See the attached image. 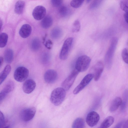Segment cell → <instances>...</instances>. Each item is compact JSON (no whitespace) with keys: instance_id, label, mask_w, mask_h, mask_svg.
<instances>
[{"instance_id":"cell-1","label":"cell","mask_w":128,"mask_h":128,"mask_svg":"<svg viewBox=\"0 0 128 128\" xmlns=\"http://www.w3.org/2000/svg\"><path fill=\"white\" fill-rule=\"evenodd\" d=\"M66 96L65 90L63 88L58 87L52 92L50 97L51 102L56 106L60 104L64 100Z\"/></svg>"},{"instance_id":"cell-2","label":"cell","mask_w":128,"mask_h":128,"mask_svg":"<svg viewBox=\"0 0 128 128\" xmlns=\"http://www.w3.org/2000/svg\"><path fill=\"white\" fill-rule=\"evenodd\" d=\"M91 62L90 58L88 56L84 55L79 57L75 64V69L79 72H83L88 68Z\"/></svg>"},{"instance_id":"cell-3","label":"cell","mask_w":128,"mask_h":128,"mask_svg":"<svg viewBox=\"0 0 128 128\" xmlns=\"http://www.w3.org/2000/svg\"><path fill=\"white\" fill-rule=\"evenodd\" d=\"M117 41L118 40L116 38H114L112 39L110 46L106 54L105 63L108 69L110 68L111 66L112 58Z\"/></svg>"},{"instance_id":"cell-4","label":"cell","mask_w":128,"mask_h":128,"mask_svg":"<svg viewBox=\"0 0 128 128\" xmlns=\"http://www.w3.org/2000/svg\"><path fill=\"white\" fill-rule=\"evenodd\" d=\"M73 41L72 37L68 38L64 42L60 54V58L62 60H66L70 51Z\"/></svg>"},{"instance_id":"cell-5","label":"cell","mask_w":128,"mask_h":128,"mask_svg":"<svg viewBox=\"0 0 128 128\" xmlns=\"http://www.w3.org/2000/svg\"><path fill=\"white\" fill-rule=\"evenodd\" d=\"M29 71L26 68L23 66L18 67L15 70L14 74V78L17 81L22 82L28 77Z\"/></svg>"},{"instance_id":"cell-6","label":"cell","mask_w":128,"mask_h":128,"mask_svg":"<svg viewBox=\"0 0 128 128\" xmlns=\"http://www.w3.org/2000/svg\"><path fill=\"white\" fill-rule=\"evenodd\" d=\"M36 112V109L34 107L24 108L20 113L21 119L25 122H27L32 120L34 117Z\"/></svg>"},{"instance_id":"cell-7","label":"cell","mask_w":128,"mask_h":128,"mask_svg":"<svg viewBox=\"0 0 128 128\" xmlns=\"http://www.w3.org/2000/svg\"><path fill=\"white\" fill-rule=\"evenodd\" d=\"M79 72L75 69L62 82V86L66 90H68L71 88Z\"/></svg>"},{"instance_id":"cell-8","label":"cell","mask_w":128,"mask_h":128,"mask_svg":"<svg viewBox=\"0 0 128 128\" xmlns=\"http://www.w3.org/2000/svg\"><path fill=\"white\" fill-rule=\"evenodd\" d=\"M93 78V75L89 74L83 78L80 84L75 88L73 92L74 94H76L82 90L91 81Z\"/></svg>"},{"instance_id":"cell-9","label":"cell","mask_w":128,"mask_h":128,"mask_svg":"<svg viewBox=\"0 0 128 128\" xmlns=\"http://www.w3.org/2000/svg\"><path fill=\"white\" fill-rule=\"evenodd\" d=\"M14 84L12 81H9L6 83L0 93V103L8 93L14 90Z\"/></svg>"},{"instance_id":"cell-10","label":"cell","mask_w":128,"mask_h":128,"mask_svg":"<svg viewBox=\"0 0 128 128\" xmlns=\"http://www.w3.org/2000/svg\"><path fill=\"white\" fill-rule=\"evenodd\" d=\"M100 118L99 115L97 112L94 111H92L87 114L86 121L88 126L92 127L97 124Z\"/></svg>"},{"instance_id":"cell-11","label":"cell","mask_w":128,"mask_h":128,"mask_svg":"<svg viewBox=\"0 0 128 128\" xmlns=\"http://www.w3.org/2000/svg\"><path fill=\"white\" fill-rule=\"evenodd\" d=\"M46 12V9L44 7L42 6H38L34 9L32 15L36 20H40L45 17Z\"/></svg>"},{"instance_id":"cell-12","label":"cell","mask_w":128,"mask_h":128,"mask_svg":"<svg viewBox=\"0 0 128 128\" xmlns=\"http://www.w3.org/2000/svg\"><path fill=\"white\" fill-rule=\"evenodd\" d=\"M58 75L56 72L53 70H49L46 72L44 78L45 81L48 83L54 82L57 80Z\"/></svg>"},{"instance_id":"cell-13","label":"cell","mask_w":128,"mask_h":128,"mask_svg":"<svg viewBox=\"0 0 128 128\" xmlns=\"http://www.w3.org/2000/svg\"><path fill=\"white\" fill-rule=\"evenodd\" d=\"M36 86L35 82L33 80L29 79L26 81L22 86L24 92L27 94L31 93L35 89Z\"/></svg>"},{"instance_id":"cell-14","label":"cell","mask_w":128,"mask_h":128,"mask_svg":"<svg viewBox=\"0 0 128 128\" xmlns=\"http://www.w3.org/2000/svg\"><path fill=\"white\" fill-rule=\"evenodd\" d=\"M104 68L103 62L101 61L98 62L94 68L93 78L95 81H98L100 78Z\"/></svg>"},{"instance_id":"cell-15","label":"cell","mask_w":128,"mask_h":128,"mask_svg":"<svg viewBox=\"0 0 128 128\" xmlns=\"http://www.w3.org/2000/svg\"><path fill=\"white\" fill-rule=\"evenodd\" d=\"M32 31L31 26L28 24L23 25L20 28L19 34L22 38H25L28 37Z\"/></svg>"},{"instance_id":"cell-16","label":"cell","mask_w":128,"mask_h":128,"mask_svg":"<svg viewBox=\"0 0 128 128\" xmlns=\"http://www.w3.org/2000/svg\"><path fill=\"white\" fill-rule=\"evenodd\" d=\"M122 100L119 97L115 98L112 101L110 108V110L111 112L116 111L120 106L121 105Z\"/></svg>"},{"instance_id":"cell-17","label":"cell","mask_w":128,"mask_h":128,"mask_svg":"<svg viewBox=\"0 0 128 128\" xmlns=\"http://www.w3.org/2000/svg\"><path fill=\"white\" fill-rule=\"evenodd\" d=\"M52 19L50 16L48 15L45 16L41 22L42 27L44 28H48L50 27L52 24Z\"/></svg>"},{"instance_id":"cell-18","label":"cell","mask_w":128,"mask_h":128,"mask_svg":"<svg viewBox=\"0 0 128 128\" xmlns=\"http://www.w3.org/2000/svg\"><path fill=\"white\" fill-rule=\"evenodd\" d=\"M25 6V2L23 0H19L16 3L14 7L15 12L18 14L22 13Z\"/></svg>"},{"instance_id":"cell-19","label":"cell","mask_w":128,"mask_h":128,"mask_svg":"<svg viewBox=\"0 0 128 128\" xmlns=\"http://www.w3.org/2000/svg\"><path fill=\"white\" fill-rule=\"evenodd\" d=\"M11 66L9 64L5 67L0 75V84H1L6 78L11 70Z\"/></svg>"},{"instance_id":"cell-20","label":"cell","mask_w":128,"mask_h":128,"mask_svg":"<svg viewBox=\"0 0 128 128\" xmlns=\"http://www.w3.org/2000/svg\"><path fill=\"white\" fill-rule=\"evenodd\" d=\"M114 118L112 116H109L106 118L98 128H108L113 123Z\"/></svg>"},{"instance_id":"cell-21","label":"cell","mask_w":128,"mask_h":128,"mask_svg":"<svg viewBox=\"0 0 128 128\" xmlns=\"http://www.w3.org/2000/svg\"><path fill=\"white\" fill-rule=\"evenodd\" d=\"M4 58L5 62L8 64L11 63L13 58V52L12 50L8 49L4 52Z\"/></svg>"},{"instance_id":"cell-22","label":"cell","mask_w":128,"mask_h":128,"mask_svg":"<svg viewBox=\"0 0 128 128\" xmlns=\"http://www.w3.org/2000/svg\"><path fill=\"white\" fill-rule=\"evenodd\" d=\"M63 34L62 30L60 28L56 27L52 30L51 32L52 37L54 39H57L60 38Z\"/></svg>"},{"instance_id":"cell-23","label":"cell","mask_w":128,"mask_h":128,"mask_svg":"<svg viewBox=\"0 0 128 128\" xmlns=\"http://www.w3.org/2000/svg\"><path fill=\"white\" fill-rule=\"evenodd\" d=\"M84 120L81 118H78L73 122L72 128H84Z\"/></svg>"},{"instance_id":"cell-24","label":"cell","mask_w":128,"mask_h":128,"mask_svg":"<svg viewBox=\"0 0 128 128\" xmlns=\"http://www.w3.org/2000/svg\"><path fill=\"white\" fill-rule=\"evenodd\" d=\"M40 40L38 38H35L32 39L31 42L30 48L32 50L36 51L40 49Z\"/></svg>"},{"instance_id":"cell-25","label":"cell","mask_w":128,"mask_h":128,"mask_svg":"<svg viewBox=\"0 0 128 128\" xmlns=\"http://www.w3.org/2000/svg\"><path fill=\"white\" fill-rule=\"evenodd\" d=\"M0 128H10L9 122L6 120L2 112L0 113Z\"/></svg>"},{"instance_id":"cell-26","label":"cell","mask_w":128,"mask_h":128,"mask_svg":"<svg viewBox=\"0 0 128 128\" xmlns=\"http://www.w3.org/2000/svg\"><path fill=\"white\" fill-rule=\"evenodd\" d=\"M128 104V90L124 91L123 95V100L121 106V109L122 110H124Z\"/></svg>"},{"instance_id":"cell-27","label":"cell","mask_w":128,"mask_h":128,"mask_svg":"<svg viewBox=\"0 0 128 128\" xmlns=\"http://www.w3.org/2000/svg\"><path fill=\"white\" fill-rule=\"evenodd\" d=\"M8 36L6 33L3 32L0 35V47L3 48L5 46L7 42Z\"/></svg>"},{"instance_id":"cell-28","label":"cell","mask_w":128,"mask_h":128,"mask_svg":"<svg viewBox=\"0 0 128 128\" xmlns=\"http://www.w3.org/2000/svg\"><path fill=\"white\" fill-rule=\"evenodd\" d=\"M58 12L60 16L62 17H65L68 14L69 10L66 6H62L59 8Z\"/></svg>"},{"instance_id":"cell-29","label":"cell","mask_w":128,"mask_h":128,"mask_svg":"<svg viewBox=\"0 0 128 128\" xmlns=\"http://www.w3.org/2000/svg\"><path fill=\"white\" fill-rule=\"evenodd\" d=\"M80 24L78 20H76L74 22L72 27V30L73 32H77L80 30Z\"/></svg>"},{"instance_id":"cell-30","label":"cell","mask_w":128,"mask_h":128,"mask_svg":"<svg viewBox=\"0 0 128 128\" xmlns=\"http://www.w3.org/2000/svg\"><path fill=\"white\" fill-rule=\"evenodd\" d=\"M120 6L121 9L125 12H128V0H121Z\"/></svg>"},{"instance_id":"cell-31","label":"cell","mask_w":128,"mask_h":128,"mask_svg":"<svg viewBox=\"0 0 128 128\" xmlns=\"http://www.w3.org/2000/svg\"><path fill=\"white\" fill-rule=\"evenodd\" d=\"M121 55L124 61L128 64V48L123 49L122 51Z\"/></svg>"},{"instance_id":"cell-32","label":"cell","mask_w":128,"mask_h":128,"mask_svg":"<svg viewBox=\"0 0 128 128\" xmlns=\"http://www.w3.org/2000/svg\"><path fill=\"white\" fill-rule=\"evenodd\" d=\"M84 2V0H73L71 2L70 5L73 8H78L82 5Z\"/></svg>"},{"instance_id":"cell-33","label":"cell","mask_w":128,"mask_h":128,"mask_svg":"<svg viewBox=\"0 0 128 128\" xmlns=\"http://www.w3.org/2000/svg\"><path fill=\"white\" fill-rule=\"evenodd\" d=\"M101 1V0H94L90 5L89 8L90 9H92L97 8L100 4Z\"/></svg>"},{"instance_id":"cell-34","label":"cell","mask_w":128,"mask_h":128,"mask_svg":"<svg viewBox=\"0 0 128 128\" xmlns=\"http://www.w3.org/2000/svg\"><path fill=\"white\" fill-rule=\"evenodd\" d=\"M50 56V54L48 53H45L42 56V62L44 64H46L49 61Z\"/></svg>"},{"instance_id":"cell-35","label":"cell","mask_w":128,"mask_h":128,"mask_svg":"<svg viewBox=\"0 0 128 128\" xmlns=\"http://www.w3.org/2000/svg\"><path fill=\"white\" fill-rule=\"evenodd\" d=\"M63 2L62 0H51L52 5L54 7H59L61 6Z\"/></svg>"},{"instance_id":"cell-36","label":"cell","mask_w":128,"mask_h":128,"mask_svg":"<svg viewBox=\"0 0 128 128\" xmlns=\"http://www.w3.org/2000/svg\"><path fill=\"white\" fill-rule=\"evenodd\" d=\"M45 46L48 49H50L52 45V42L50 40H48L45 42Z\"/></svg>"},{"instance_id":"cell-37","label":"cell","mask_w":128,"mask_h":128,"mask_svg":"<svg viewBox=\"0 0 128 128\" xmlns=\"http://www.w3.org/2000/svg\"><path fill=\"white\" fill-rule=\"evenodd\" d=\"M124 123L123 121H122L118 123L114 128H122Z\"/></svg>"},{"instance_id":"cell-38","label":"cell","mask_w":128,"mask_h":128,"mask_svg":"<svg viewBox=\"0 0 128 128\" xmlns=\"http://www.w3.org/2000/svg\"><path fill=\"white\" fill-rule=\"evenodd\" d=\"M124 17L126 22L128 25V12L125 13L124 14Z\"/></svg>"},{"instance_id":"cell-39","label":"cell","mask_w":128,"mask_h":128,"mask_svg":"<svg viewBox=\"0 0 128 128\" xmlns=\"http://www.w3.org/2000/svg\"><path fill=\"white\" fill-rule=\"evenodd\" d=\"M122 128H128V120L124 122Z\"/></svg>"},{"instance_id":"cell-40","label":"cell","mask_w":128,"mask_h":128,"mask_svg":"<svg viewBox=\"0 0 128 128\" xmlns=\"http://www.w3.org/2000/svg\"><path fill=\"white\" fill-rule=\"evenodd\" d=\"M0 67H1V66L2 65L4 61V58L2 56H0Z\"/></svg>"},{"instance_id":"cell-41","label":"cell","mask_w":128,"mask_h":128,"mask_svg":"<svg viewBox=\"0 0 128 128\" xmlns=\"http://www.w3.org/2000/svg\"><path fill=\"white\" fill-rule=\"evenodd\" d=\"M2 20L0 19V30H1L2 26Z\"/></svg>"},{"instance_id":"cell-42","label":"cell","mask_w":128,"mask_h":128,"mask_svg":"<svg viewBox=\"0 0 128 128\" xmlns=\"http://www.w3.org/2000/svg\"><path fill=\"white\" fill-rule=\"evenodd\" d=\"M90 1V0H86V2H89Z\"/></svg>"},{"instance_id":"cell-43","label":"cell","mask_w":128,"mask_h":128,"mask_svg":"<svg viewBox=\"0 0 128 128\" xmlns=\"http://www.w3.org/2000/svg\"><path fill=\"white\" fill-rule=\"evenodd\" d=\"M127 44H128V40H127Z\"/></svg>"}]
</instances>
